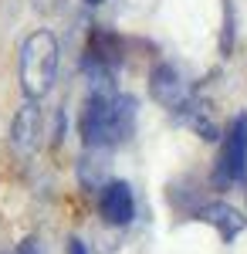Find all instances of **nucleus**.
I'll return each mask as SVG.
<instances>
[{"mask_svg":"<svg viewBox=\"0 0 247 254\" xmlns=\"http://www.w3.org/2000/svg\"><path fill=\"white\" fill-rule=\"evenodd\" d=\"M119 58H122V41L115 38L112 31L95 27L92 38H88V48H85L81 68H115Z\"/></svg>","mask_w":247,"mask_h":254,"instance_id":"7","label":"nucleus"},{"mask_svg":"<svg viewBox=\"0 0 247 254\" xmlns=\"http://www.w3.org/2000/svg\"><path fill=\"white\" fill-rule=\"evenodd\" d=\"M58 75V38L51 31H34L20 44V92L27 98H44Z\"/></svg>","mask_w":247,"mask_h":254,"instance_id":"2","label":"nucleus"},{"mask_svg":"<svg viewBox=\"0 0 247 254\" xmlns=\"http://www.w3.org/2000/svg\"><path fill=\"white\" fill-rule=\"evenodd\" d=\"M85 3H92V7H95V3H102V0H85Z\"/></svg>","mask_w":247,"mask_h":254,"instance_id":"11","label":"nucleus"},{"mask_svg":"<svg viewBox=\"0 0 247 254\" xmlns=\"http://www.w3.org/2000/svg\"><path fill=\"white\" fill-rule=\"evenodd\" d=\"M135 98L129 95H88L81 119H78V132L81 142L92 149H109L119 146L132 136L135 129Z\"/></svg>","mask_w":247,"mask_h":254,"instance_id":"1","label":"nucleus"},{"mask_svg":"<svg viewBox=\"0 0 247 254\" xmlns=\"http://www.w3.org/2000/svg\"><path fill=\"white\" fill-rule=\"evenodd\" d=\"M244 176H247V116H237L230 122L224 142H220L213 180L220 187H230V183H241Z\"/></svg>","mask_w":247,"mask_h":254,"instance_id":"3","label":"nucleus"},{"mask_svg":"<svg viewBox=\"0 0 247 254\" xmlns=\"http://www.w3.org/2000/svg\"><path fill=\"white\" fill-rule=\"evenodd\" d=\"M41 142V109L34 98H27L24 105L17 109V116H14V126H10V146H14V153L17 156H27V153H34Z\"/></svg>","mask_w":247,"mask_h":254,"instance_id":"5","label":"nucleus"},{"mask_svg":"<svg viewBox=\"0 0 247 254\" xmlns=\"http://www.w3.org/2000/svg\"><path fill=\"white\" fill-rule=\"evenodd\" d=\"M68 254H88L85 241H81V237H68Z\"/></svg>","mask_w":247,"mask_h":254,"instance_id":"10","label":"nucleus"},{"mask_svg":"<svg viewBox=\"0 0 247 254\" xmlns=\"http://www.w3.org/2000/svg\"><path fill=\"white\" fill-rule=\"evenodd\" d=\"M17 254H41V244L34 241V237H27V241H20Z\"/></svg>","mask_w":247,"mask_h":254,"instance_id":"9","label":"nucleus"},{"mask_svg":"<svg viewBox=\"0 0 247 254\" xmlns=\"http://www.w3.org/2000/svg\"><path fill=\"white\" fill-rule=\"evenodd\" d=\"M196 217H200V220H207V224H213V227L227 237V241H234V237L244 231V217L237 214L234 207H227V203H207V207H200V210H196Z\"/></svg>","mask_w":247,"mask_h":254,"instance_id":"8","label":"nucleus"},{"mask_svg":"<svg viewBox=\"0 0 247 254\" xmlns=\"http://www.w3.org/2000/svg\"><path fill=\"white\" fill-rule=\"evenodd\" d=\"M98 210H102V217H105L109 224H115V227L129 224L132 214H135V200H132L129 183H122V180L105 183V187H102V200H98Z\"/></svg>","mask_w":247,"mask_h":254,"instance_id":"6","label":"nucleus"},{"mask_svg":"<svg viewBox=\"0 0 247 254\" xmlns=\"http://www.w3.org/2000/svg\"><path fill=\"white\" fill-rule=\"evenodd\" d=\"M149 92L152 98L159 102V105H166L173 112H183L186 105H190V88H186V81L176 75V68L173 64H156L149 75Z\"/></svg>","mask_w":247,"mask_h":254,"instance_id":"4","label":"nucleus"}]
</instances>
